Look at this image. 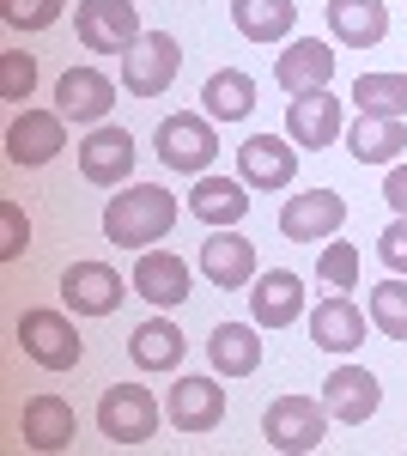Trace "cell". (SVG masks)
Returning <instances> with one entry per match:
<instances>
[{"label":"cell","instance_id":"obj_1","mask_svg":"<svg viewBox=\"0 0 407 456\" xmlns=\"http://www.w3.org/2000/svg\"><path fill=\"white\" fill-rule=\"evenodd\" d=\"M176 225V195L159 183H128L122 195L103 201V238L122 249H152Z\"/></svg>","mask_w":407,"mask_h":456},{"label":"cell","instance_id":"obj_2","mask_svg":"<svg viewBox=\"0 0 407 456\" xmlns=\"http://www.w3.org/2000/svg\"><path fill=\"white\" fill-rule=\"evenodd\" d=\"M159 420H165V408L152 402V389L140 384H110L98 402V432L110 444H122V451H134V444H152L159 438Z\"/></svg>","mask_w":407,"mask_h":456},{"label":"cell","instance_id":"obj_3","mask_svg":"<svg viewBox=\"0 0 407 456\" xmlns=\"http://www.w3.org/2000/svg\"><path fill=\"white\" fill-rule=\"evenodd\" d=\"M262 438H268V451H280V456L322 451V438H329V408H322L316 395H280V402H268V414H262Z\"/></svg>","mask_w":407,"mask_h":456},{"label":"cell","instance_id":"obj_4","mask_svg":"<svg viewBox=\"0 0 407 456\" xmlns=\"http://www.w3.org/2000/svg\"><path fill=\"white\" fill-rule=\"evenodd\" d=\"M159 159L170 171H189V176H207V165L219 159V134H213V116H195V110H176L159 122Z\"/></svg>","mask_w":407,"mask_h":456},{"label":"cell","instance_id":"obj_5","mask_svg":"<svg viewBox=\"0 0 407 456\" xmlns=\"http://www.w3.org/2000/svg\"><path fill=\"white\" fill-rule=\"evenodd\" d=\"M19 347L43 371H73L85 359V341H79V329L61 311H25L19 316Z\"/></svg>","mask_w":407,"mask_h":456},{"label":"cell","instance_id":"obj_6","mask_svg":"<svg viewBox=\"0 0 407 456\" xmlns=\"http://www.w3.org/2000/svg\"><path fill=\"white\" fill-rule=\"evenodd\" d=\"M73 31H79V43L92 55H128L140 43V12H134V0H79Z\"/></svg>","mask_w":407,"mask_h":456},{"label":"cell","instance_id":"obj_7","mask_svg":"<svg viewBox=\"0 0 407 456\" xmlns=\"http://www.w3.org/2000/svg\"><path fill=\"white\" fill-rule=\"evenodd\" d=\"M176 68H183V43L170 31H140V43L122 55V86L134 98H159V92H170Z\"/></svg>","mask_w":407,"mask_h":456},{"label":"cell","instance_id":"obj_8","mask_svg":"<svg viewBox=\"0 0 407 456\" xmlns=\"http://www.w3.org/2000/svg\"><path fill=\"white\" fill-rule=\"evenodd\" d=\"M61 146H68V116H61V110H19V116L6 122V159L25 165V171L49 165Z\"/></svg>","mask_w":407,"mask_h":456},{"label":"cell","instance_id":"obj_9","mask_svg":"<svg viewBox=\"0 0 407 456\" xmlns=\"http://www.w3.org/2000/svg\"><path fill=\"white\" fill-rule=\"evenodd\" d=\"M134 171V134L116 128V122H98L85 141H79V176L98 183V189H122Z\"/></svg>","mask_w":407,"mask_h":456},{"label":"cell","instance_id":"obj_10","mask_svg":"<svg viewBox=\"0 0 407 456\" xmlns=\"http://www.w3.org/2000/svg\"><path fill=\"white\" fill-rule=\"evenodd\" d=\"M340 225H346V201H340L335 189H305V195H292L280 208V232L292 244H329Z\"/></svg>","mask_w":407,"mask_h":456},{"label":"cell","instance_id":"obj_11","mask_svg":"<svg viewBox=\"0 0 407 456\" xmlns=\"http://www.w3.org/2000/svg\"><path fill=\"white\" fill-rule=\"evenodd\" d=\"M61 305L73 316H110L122 311V274L110 262H73L61 274Z\"/></svg>","mask_w":407,"mask_h":456},{"label":"cell","instance_id":"obj_12","mask_svg":"<svg viewBox=\"0 0 407 456\" xmlns=\"http://www.w3.org/2000/svg\"><path fill=\"white\" fill-rule=\"evenodd\" d=\"M165 414H170L176 432L201 438V432H213V426L225 420V389H219V378H176Z\"/></svg>","mask_w":407,"mask_h":456},{"label":"cell","instance_id":"obj_13","mask_svg":"<svg viewBox=\"0 0 407 456\" xmlns=\"http://www.w3.org/2000/svg\"><path fill=\"white\" fill-rule=\"evenodd\" d=\"M249 316L256 329H292L305 316V281L292 268H268L249 281Z\"/></svg>","mask_w":407,"mask_h":456},{"label":"cell","instance_id":"obj_14","mask_svg":"<svg viewBox=\"0 0 407 456\" xmlns=\"http://www.w3.org/2000/svg\"><path fill=\"white\" fill-rule=\"evenodd\" d=\"M286 141L310 146V152H322V146L340 141V98L329 86H322V92H298V98L286 104Z\"/></svg>","mask_w":407,"mask_h":456},{"label":"cell","instance_id":"obj_15","mask_svg":"<svg viewBox=\"0 0 407 456\" xmlns=\"http://www.w3.org/2000/svg\"><path fill=\"white\" fill-rule=\"evenodd\" d=\"M238 176L249 189H292L298 176V146L280 141V134H249L238 146Z\"/></svg>","mask_w":407,"mask_h":456},{"label":"cell","instance_id":"obj_16","mask_svg":"<svg viewBox=\"0 0 407 456\" xmlns=\"http://www.w3.org/2000/svg\"><path fill=\"white\" fill-rule=\"evenodd\" d=\"M19 438H25V451H68L73 438H79L73 402H61V395H31L19 408Z\"/></svg>","mask_w":407,"mask_h":456},{"label":"cell","instance_id":"obj_17","mask_svg":"<svg viewBox=\"0 0 407 456\" xmlns=\"http://www.w3.org/2000/svg\"><path fill=\"white\" fill-rule=\"evenodd\" d=\"M335 79V49L329 43H316V37H292L286 49H280V61H273V86L280 92H322Z\"/></svg>","mask_w":407,"mask_h":456},{"label":"cell","instance_id":"obj_18","mask_svg":"<svg viewBox=\"0 0 407 456\" xmlns=\"http://www.w3.org/2000/svg\"><path fill=\"white\" fill-rule=\"evenodd\" d=\"M201 274L219 286V292L249 286V281H256V244L238 238L232 225H213V232H207V244H201Z\"/></svg>","mask_w":407,"mask_h":456},{"label":"cell","instance_id":"obj_19","mask_svg":"<svg viewBox=\"0 0 407 456\" xmlns=\"http://www.w3.org/2000/svg\"><path fill=\"white\" fill-rule=\"evenodd\" d=\"M377 378L365 371V365H335L329 371V384H322V408H329V420L340 426H365L377 414Z\"/></svg>","mask_w":407,"mask_h":456},{"label":"cell","instance_id":"obj_20","mask_svg":"<svg viewBox=\"0 0 407 456\" xmlns=\"http://www.w3.org/2000/svg\"><path fill=\"white\" fill-rule=\"evenodd\" d=\"M55 110H61L68 122H92V128H98L103 116L116 110V86H110L98 68H68L55 79Z\"/></svg>","mask_w":407,"mask_h":456},{"label":"cell","instance_id":"obj_21","mask_svg":"<svg viewBox=\"0 0 407 456\" xmlns=\"http://www.w3.org/2000/svg\"><path fill=\"white\" fill-rule=\"evenodd\" d=\"M322 19H329V37L346 43V49H377L389 37V6L383 0H322Z\"/></svg>","mask_w":407,"mask_h":456},{"label":"cell","instance_id":"obj_22","mask_svg":"<svg viewBox=\"0 0 407 456\" xmlns=\"http://www.w3.org/2000/svg\"><path fill=\"white\" fill-rule=\"evenodd\" d=\"M134 292L146 298V305H159V311L183 305V298H189V262H183L176 249H140Z\"/></svg>","mask_w":407,"mask_h":456},{"label":"cell","instance_id":"obj_23","mask_svg":"<svg viewBox=\"0 0 407 456\" xmlns=\"http://www.w3.org/2000/svg\"><path fill=\"white\" fill-rule=\"evenodd\" d=\"M402 146H407L402 116H365V110H359V122L346 128V152H353L359 165H395Z\"/></svg>","mask_w":407,"mask_h":456},{"label":"cell","instance_id":"obj_24","mask_svg":"<svg viewBox=\"0 0 407 456\" xmlns=\"http://www.w3.org/2000/svg\"><path fill=\"white\" fill-rule=\"evenodd\" d=\"M310 341L329 353H353L359 341H365V311L346 298V292H335V298H322L316 311H310Z\"/></svg>","mask_w":407,"mask_h":456},{"label":"cell","instance_id":"obj_25","mask_svg":"<svg viewBox=\"0 0 407 456\" xmlns=\"http://www.w3.org/2000/svg\"><path fill=\"white\" fill-rule=\"evenodd\" d=\"M232 25L249 43H292V31H298V0H232Z\"/></svg>","mask_w":407,"mask_h":456},{"label":"cell","instance_id":"obj_26","mask_svg":"<svg viewBox=\"0 0 407 456\" xmlns=\"http://www.w3.org/2000/svg\"><path fill=\"white\" fill-rule=\"evenodd\" d=\"M189 213L207 219V225H238L249 213V183L243 176H201L189 189Z\"/></svg>","mask_w":407,"mask_h":456},{"label":"cell","instance_id":"obj_27","mask_svg":"<svg viewBox=\"0 0 407 456\" xmlns=\"http://www.w3.org/2000/svg\"><path fill=\"white\" fill-rule=\"evenodd\" d=\"M183 329L170 322V316H146L134 329V341H128V359H134L140 371H176L183 365Z\"/></svg>","mask_w":407,"mask_h":456},{"label":"cell","instance_id":"obj_28","mask_svg":"<svg viewBox=\"0 0 407 456\" xmlns=\"http://www.w3.org/2000/svg\"><path fill=\"white\" fill-rule=\"evenodd\" d=\"M207 359L219 378H249L262 365V341H256V322H219L213 341H207Z\"/></svg>","mask_w":407,"mask_h":456},{"label":"cell","instance_id":"obj_29","mask_svg":"<svg viewBox=\"0 0 407 456\" xmlns=\"http://www.w3.org/2000/svg\"><path fill=\"white\" fill-rule=\"evenodd\" d=\"M201 110L213 116V122H243V116L256 110V79H249L243 68H219L201 86Z\"/></svg>","mask_w":407,"mask_h":456},{"label":"cell","instance_id":"obj_30","mask_svg":"<svg viewBox=\"0 0 407 456\" xmlns=\"http://www.w3.org/2000/svg\"><path fill=\"white\" fill-rule=\"evenodd\" d=\"M353 104L365 116H402L407 122V73H359L353 79Z\"/></svg>","mask_w":407,"mask_h":456},{"label":"cell","instance_id":"obj_31","mask_svg":"<svg viewBox=\"0 0 407 456\" xmlns=\"http://www.w3.org/2000/svg\"><path fill=\"white\" fill-rule=\"evenodd\" d=\"M371 322L389 335V341H407V274H389V281L371 286Z\"/></svg>","mask_w":407,"mask_h":456},{"label":"cell","instance_id":"obj_32","mask_svg":"<svg viewBox=\"0 0 407 456\" xmlns=\"http://www.w3.org/2000/svg\"><path fill=\"white\" fill-rule=\"evenodd\" d=\"M316 281L335 286V292H353V286H359V249L329 238V244H322V256H316Z\"/></svg>","mask_w":407,"mask_h":456},{"label":"cell","instance_id":"obj_33","mask_svg":"<svg viewBox=\"0 0 407 456\" xmlns=\"http://www.w3.org/2000/svg\"><path fill=\"white\" fill-rule=\"evenodd\" d=\"M37 92V55L31 49H6L0 55V98L6 104H25Z\"/></svg>","mask_w":407,"mask_h":456},{"label":"cell","instance_id":"obj_34","mask_svg":"<svg viewBox=\"0 0 407 456\" xmlns=\"http://www.w3.org/2000/svg\"><path fill=\"white\" fill-rule=\"evenodd\" d=\"M0 19L12 31H49L61 19V0H0Z\"/></svg>","mask_w":407,"mask_h":456},{"label":"cell","instance_id":"obj_35","mask_svg":"<svg viewBox=\"0 0 407 456\" xmlns=\"http://www.w3.org/2000/svg\"><path fill=\"white\" fill-rule=\"evenodd\" d=\"M25 244H31V219H25V208H19V201H0V262H19Z\"/></svg>","mask_w":407,"mask_h":456},{"label":"cell","instance_id":"obj_36","mask_svg":"<svg viewBox=\"0 0 407 456\" xmlns=\"http://www.w3.org/2000/svg\"><path fill=\"white\" fill-rule=\"evenodd\" d=\"M377 256H383V268H389V274H407V213H395V219L383 225Z\"/></svg>","mask_w":407,"mask_h":456},{"label":"cell","instance_id":"obj_37","mask_svg":"<svg viewBox=\"0 0 407 456\" xmlns=\"http://www.w3.org/2000/svg\"><path fill=\"white\" fill-rule=\"evenodd\" d=\"M383 201H389L395 213H407V165H402V159L389 165V183H383Z\"/></svg>","mask_w":407,"mask_h":456}]
</instances>
